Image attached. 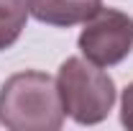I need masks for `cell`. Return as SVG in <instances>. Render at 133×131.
Listing matches in <instances>:
<instances>
[{"label":"cell","mask_w":133,"mask_h":131,"mask_svg":"<svg viewBox=\"0 0 133 131\" xmlns=\"http://www.w3.org/2000/svg\"><path fill=\"white\" fill-rule=\"evenodd\" d=\"M79 51L97 67H115L133 51V18L115 8H100L82 23Z\"/></svg>","instance_id":"3957f363"},{"label":"cell","mask_w":133,"mask_h":131,"mask_svg":"<svg viewBox=\"0 0 133 131\" xmlns=\"http://www.w3.org/2000/svg\"><path fill=\"white\" fill-rule=\"evenodd\" d=\"M56 87L64 116L79 126H95L105 121L115 105L113 77L84 57H69L56 72Z\"/></svg>","instance_id":"7a4b0ae2"},{"label":"cell","mask_w":133,"mask_h":131,"mask_svg":"<svg viewBox=\"0 0 133 131\" xmlns=\"http://www.w3.org/2000/svg\"><path fill=\"white\" fill-rule=\"evenodd\" d=\"M28 3V16L46 26H79L102 8V0H26Z\"/></svg>","instance_id":"277c9868"},{"label":"cell","mask_w":133,"mask_h":131,"mask_svg":"<svg viewBox=\"0 0 133 131\" xmlns=\"http://www.w3.org/2000/svg\"><path fill=\"white\" fill-rule=\"evenodd\" d=\"M0 123L10 131H56L64 108L56 80L46 72H16L0 87Z\"/></svg>","instance_id":"6da1fadb"},{"label":"cell","mask_w":133,"mask_h":131,"mask_svg":"<svg viewBox=\"0 0 133 131\" xmlns=\"http://www.w3.org/2000/svg\"><path fill=\"white\" fill-rule=\"evenodd\" d=\"M120 123L125 129L133 131V82L123 90V100H120Z\"/></svg>","instance_id":"8992f818"},{"label":"cell","mask_w":133,"mask_h":131,"mask_svg":"<svg viewBox=\"0 0 133 131\" xmlns=\"http://www.w3.org/2000/svg\"><path fill=\"white\" fill-rule=\"evenodd\" d=\"M28 18L26 0H0V51L10 49L21 39Z\"/></svg>","instance_id":"5b68a950"}]
</instances>
